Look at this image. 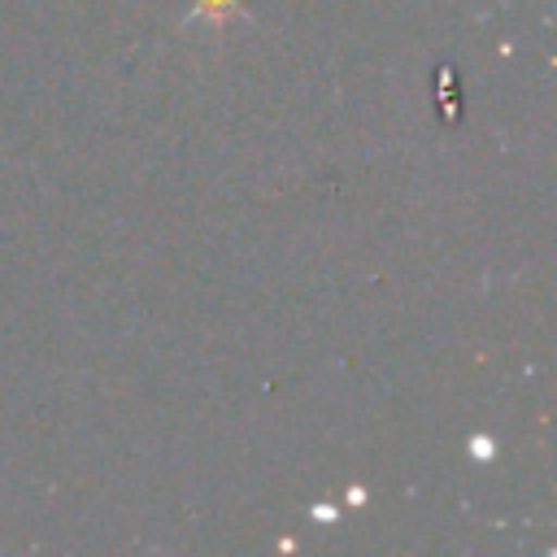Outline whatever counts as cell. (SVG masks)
Wrapping results in <instances>:
<instances>
[{
    "instance_id": "6da1fadb",
    "label": "cell",
    "mask_w": 557,
    "mask_h": 557,
    "mask_svg": "<svg viewBox=\"0 0 557 557\" xmlns=\"http://www.w3.org/2000/svg\"><path fill=\"white\" fill-rule=\"evenodd\" d=\"M244 0H191V17L205 22L209 30H226L235 17H244Z\"/></svg>"
}]
</instances>
